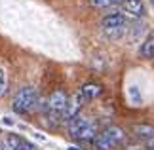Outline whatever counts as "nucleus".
Instances as JSON below:
<instances>
[{"label":"nucleus","mask_w":154,"mask_h":150,"mask_svg":"<svg viewBox=\"0 0 154 150\" xmlns=\"http://www.w3.org/2000/svg\"><path fill=\"white\" fill-rule=\"evenodd\" d=\"M19 150H38L36 146L32 145V142H27V141H21V146H19Z\"/></svg>","instance_id":"15"},{"label":"nucleus","mask_w":154,"mask_h":150,"mask_svg":"<svg viewBox=\"0 0 154 150\" xmlns=\"http://www.w3.org/2000/svg\"><path fill=\"white\" fill-rule=\"evenodd\" d=\"M124 0H90V4L93 8H114V6H120Z\"/></svg>","instance_id":"13"},{"label":"nucleus","mask_w":154,"mask_h":150,"mask_svg":"<svg viewBox=\"0 0 154 150\" xmlns=\"http://www.w3.org/2000/svg\"><path fill=\"white\" fill-rule=\"evenodd\" d=\"M124 150H145V146H141V145H129V146H126Z\"/></svg>","instance_id":"16"},{"label":"nucleus","mask_w":154,"mask_h":150,"mask_svg":"<svg viewBox=\"0 0 154 150\" xmlns=\"http://www.w3.org/2000/svg\"><path fill=\"white\" fill-rule=\"evenodd\" d=\"M103 31H110V29H124L126 27V15L122 11H112V14L105 15L101 21Z\"/></svg>","instance_id":"5"},{"label":"nucleus","mask_w":154,"mask_h":150,"mask_svg":"<svg viewBox=\"0 0 154 150\" xmlns=\"http://www.w3.org/2000/svg\"><path fill=\"white\" fill-rule=\"evenodd\" d=\"M69 150H80L78 146H69Z\"/></svg>","instance_id":"19"},{"label":"nucleus","mask_w":154,"mask_h":150,"mask_svg":"<svg viewBox=\"0 0 154 150\" xmlns=\"http://www.w3.org/2000/svg\"><path fill=\"white\" fill-rule=\"evenodd\" d=\"M152 2H154V0H152Z\"/></svg>","instance_id":"20"},{"label":"nucleus","mask_w":154,"mask_h":150,"mask_svg":"<svg viewBox=\"0 0 154 150\" xmlns=\"http://www.w3.org/2000/svg\"><path fill=\"white\" fill-rule=\"evenodd\" d=\"M128 135L126 131L118 125H109L106 129H103L101 133L95 137L93 145H95V150H116L126 145Z\"/></svg>","instance_id":"1"},{"label":"nucleus","mask_w":154,"mask_h":150,"mask_svg":"<svg viewBox=\"0 0 154 150\" xmlns=\"http://www.w3.org/2000/svg\"><path fill=\"white\" fill-rule=\"evenodd\" d=\"M124 14H129L133 17H143L145 15V4L141 0H124Z\"/></svg>","instance_id":"8"},{"label":"nucleus","mask_w":154,"mask_h":150,"mask_svg":"<svg viewBox=\"0 0 154 150\" xmlns=\"http://www.w3.org/2000/svg\"><path fill=\"white\" fill-rule=\"evenodd\" d=\"M69 103V95L63 91V89H55L48 99H46V105H48V112L51 114H57V116L63 118V112H65V106Z\"/></svg>","instance_id":"3"},{"label":"nucleus","mask_w":154,"mask_h":150,"mask_svg":"<svg viewBox=\"0 0 154 150\" xmlns=\"http://www.w3.org/2000/svg\"><path fill=\"white\" fill-rule=\"evenodd\" d=\"M139 53H141V57H145V59H152L154 57V34H150V36L141 44Z\"/></svg>","instance_id":"12"},{"label":"nucleus","mask_w":154,"mask_h":150,"mask_svg":"<svg viewBox=\"0 0 154 150\" xmlns=\"http://www.w3.org/2000/svg\"><path fill=\"white\" fill-rule=\"evenodd\" d=\"M133 135L143 141H152L154 139V127L149 124H137L133 125Z\"/></svg>","instance_id":"11"},{"label":"nucleus","mask_w":154,"mask_h":150,"mask_svg":"<svg viewBox=\"0 0 154 150\" xmlns=\"http://www.w3.org/2000/svg\"><path fill=\"white\" fill-rule=\"evenodd\" d=\"M80 95L84 97V101H93V99H97V97L103 95V86L101 84H86V86L80 89Z\"/></svg>","instance_id":"9"},{"label":"nucleus","mask_w":154,"mask_h":150,"mask_svg":"<svg viewBox=\"0 0 154 150\" xmlns=\"http://www.w3.org/2000/svg\"><path fill=\"white\" fill-rule=\"evenodd\" d=\"M21 146V139L14 133H6L0 139V150H19Z\"/></svg>","instance_id":"10"},{"label":"nucleus","mask_w":154,"mask_h":150,"mask_svg":"<svg viewBox=\"0 0 154 150\" xmlns=\"http://www.w3.org/2000/svg\"><path fill=\"white\" fill-rule=\"evenodd\" d=\"M145 150H154V139H152V141H149V145L145 146Z\"/></svg>","instance_id":"17"},{"label":"nucleus","mask_w":154,"mask_h":150,"mask_svg":"<svg viewBox=\"0 0 154 150\" xmlns=\"http://www.w3.org/2000/svg\"><path fill=\"white\" fill-rule=\"evenodd\" d=\"M2 122H4L6 125H14V120H11V118H4Z\"/></svg>","instance_id":"18"},{"label":"nucleus","mask_w":154,"mask_h":150,"mask_svg":"<svg viewBox=\"0 0 154 150\" xmlns=\"http://www.w3.org/2000/svg\"><path fill=\"white\" fill-rule=\"evenodd\" d=\"M84 97H82L80 93H76L72 99H69L67 106H65V112H63V122H69V120H72L74 116H78L82 106H84Z\"/></svg>","instance_id":"4"},{"label":"nucleus","mask_w":154,"mask_h":150,"mask_svg":"<svg viewBox=\"0 0 154 150\" xmlns=\"http://www.w3.org/2000/svg\"><path fill=\"white\" fill-rule=\"evenodd\" d=\"M6 93H8V74L0 67V97H4Z\"/></svg>","instance_id":"14"},{"label":"nucleus","mask_w":154,"mask_h":150,"mask_svg":"<svg viewBox=\"0 0 154 150\" xmlns=\"http://www.w3.org/2000/svg\"><path fill=\"white\" fill-rule=\"evenodd\" d=\"M38 103H40L38 91L31 86H25L15 93L14 101H11V109H14V112L25 116V114H32L34 110H38Z\"/></svg>","instance_id":"2"},{"label":"nucleus","mask_w":154,"mask_h":150,"mask_svg":"<svg viewBox=\"0 0 154 150\" xmlns=\"http://www.w3.org/2000/svg\"><path fill=\"white\" fill-rule=\"evenodd\" d=\"M97 135H99V131H97V124L90 120V122H88L84 127H82L80 133L76 135V139H78V141H84V142H93Z\"/></svg>","instance_id":"7"},{"label":"nucleus","mask_w":154,"mask_h":150,"mask_svg":"<svg viewBox=\"0 0 154 150\" xmlns=\"http://www.w3.org/2000/svg\"><path fill=\"white\" fill-rule=\"evenodd\" d=\"M88 122H90V118H88V116H84V114H78V116H74L72 120H69V122H67L69 135L76 139V135L80 133V131H82V127H84V125H86Z\"/></svg>","instance_id":"6"}]
</instances>
